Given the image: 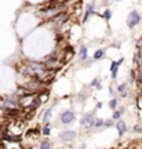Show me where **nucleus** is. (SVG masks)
I'll use <instances>...</instances> for the list:
<instances>
[{"instance_id": "1", "label": "nucleus", "mask_w": 142, "mask_h": 149, "mask_svg": "<svg viewBox=\"0 0 142 149\" xmlns=\"http://www.w3.org/2000/svg\"><path fill=\"white\" fill-rule=\"evenodd\" d=\"M141 19H142L141 14L136 11V10H132V11L128 14V17H127V26L130 29H134L138 23L141 22Z\"/></svg>"}, {"instance_id": "2", "label": "nucleus", "mask_w": 142, "mask_h": 149, "mask_svg": "<svg viewBox=\"0 0 142 149\" xmlns=\"http://www.w3.org/2000/svg\"><path fill=\"white\" fill-rule=\"evenodd\" d=\"M74 119H76V115H74L73 110H65V112H62V113L59 115V121H61L62 124H65V126L73 123Z\"/></svg>"}, {"instance_id": "3", "label": "nucleus", "mask_w": 142, "mask_h": 149, "mask_svg": "<svg viewBox=\"0 0 142 149\" xmlns=\"http://www.w3.org/2000/svg\"><path fill=\"white\" fill-rule=\"evenodd\" d=\"M94 120H95V116L92 113H85L81 117L80 124H81V127H84L85 130H90V128H94Z\"/></svg>"}, {"instance_id": "4", "label": "nucleus", "mask_w": 142, "mask_h": 149, "mask_svg": "<svg viewBox=\"0 0 142 149\" xmlns=\"http://www.w3.org/2000/svg\"><path fill=\"white\" fill-rule=\"evenodd\" d=\"M94 14H95V3L92 1V3H88L87 7H85V11H84V14H83L81 22L85 23L87 21H88V18H90L91 15H94Z\"/></svg>"}, {"instance_id": "5", "label": "nucleus", "mask_w": 142, "mask_h": 149, "mask_svg": "<svg viewBox=\"0 0 142 149\" xmlns=\"http://www.w3.org/2000/svg\"><path fill=\"white\" fill-rule=\"evenodd\" d=\"M124 62V58H120L119 61H112L110 63V74H112V79L116 80L117 79V73H119V66Z\"/></svg>"}, {"instance_id": "6", "label": "nucleus", "mask_w": 142, "mask_h": 149, "mask_svg": "<svg viewBox=\"0 0 142 149\" xmlns=\"http://www.w3.org/2000/svg\"><path fill=\"white\" fill-rule=\"evenodd\" d=\"M76 131H72V130H65L63 132L59 134V138H61V141L63 142H72L74 138H76Z\"/></svg>"}, {"instance_id": "7", "label": "nucleus", "mask_w": 142, "mask_h": 149, "mask_svg": "<svg viewBox=\"0 0 142 149\" xmlns=\"http://www.w3.org/2000/svg\"><path fill=\"white\" fill-rule=\"evenodd\" d=\"M116 128H117V132H119V137H123L127 130H128V127H127V123L123 120H117L116 123Z\"/></svg>"}, {"instance_id": "8", "label": "nucleus", "mask_w": 142, "mask_h": 149, "mask_svg": "<svg viewBox=\"0 0 142 149\" xmlns=\"http://www.w3.org/2000/svg\"><path fill=\"white\" fill-rule=\"evenodd\" d=\"M40 106H41V101H40V98L37 97V94L33 97V99H32V102H30V106L28 108V110H30V112H34L36 109H39Z\"/></svg>"}, {"instance_id": "9", "label": "nucleus", "mask_w": 142, "mask_h": 149, "mask_svg": "<svg viewBox=\"0 0 142 149\" xmlns=\"http://www.w3.org/2000/svg\"><path fill=\"white\" fill-rule=\"evenodd\" d=\"M79 58L80 61H87L88 59V48L84 44H81L79 47Z\"/></svg>"}, {"instance_id": "10", "label": "nucleus", "mask_w": 142, "mask_h": 149, "mask_svg": "<svg viewBox=\"0 0 142 149\" xmlns=\"http://www.w3.org/2000/svg\"><path fill=\"white\" fill-rule=\"evenodd\" d=\"M127 87H128L127 83H121V84H119V86L116 87V91L119 92L121 97H127V95H128V92H127Z\"/></svg>"}, {"instance_id": "11", "label": "nucleus", "mask_w": 142, "mask_h": 149, "mask_svg": "<svg viewBox=\"0 0 142 149\" xmlns=\"http://www.w3.org/2000/svg\"><path fill=\"white\" fill-rule=\"evenodd\" d=\"M124 110L125 109L121 106V108H119V109H114V112H113V116H112V119H113L114 121H117V120H120L121 119V116H123V113H124Z\"/></svg>"}, {"instance_id": "12", "label": "nucleus", "mask_w": 142, "mask_h": 149, "mask_svg": "<svg viewBox=\"0 0 142 149\" xmlns=\"http://www.w3.org/2000/svg\"><path fill=\"white\" fill-rule=\"evenodd\" d=\"M52 116V108H48L44 110V113H43V116H41V121L43 123H48V120H50V117Z\"/></svg>"}, {"instance_id": "13", "label": "nucleus", "mask_w": 142, "mask_h": 149, "mask_svg": "<svg viewBox=\"0 0 142 149\" xmlns=\"http://www.w3.org/2000/svg\"><path fill=\"white\" fill-rule=\"evenodd\" d=\"M39 149H52V143L48 139H41L39 143Z\"/></svg>"}, {"instance_id": "14", "label": "nucleus", "mask_w": 142, "mask_h": 149, "mask_svg": "<svg viewBox=\"0 0 142 149\" xmlns=\"http://www.w3.org/2000/svg\"><path fill=\"white\" fill-rule=\"evenodd\" d=\"M103 57H105V50H103V48H98L97 51L94 52L92 59H94V61H98V59H102Z\"/></svg>"}, {"instance_id": "15", "label": "nucleus", "mask_w": 142, "mask_h": 149, "mask_svg": "<svg viewBox=\"0 0 142 149\" xmlns=\"http://www.w3.org/2000/svg\"><path fill=\"white\" fill-rule=\"evenodd\" d=\"M50 132H51L50 123H44V126L41 127V130H40V134H41V135H50Z\"/></svg>"}, {"instance_id": "16", "label": "nucleus", "mask_w": 142, "mask_h": 149, "mask_svg": "<svg viewBox=\"0 0 142 149\" xmlns=\"http://www.w3.org/2000/svg\"><path fill=\"white\" fill-rule=\"evenodd\" d=\"M102 18L105 19V21H110V18H112V11H110V8H105V11H103L102 14Z\"/></svg>"}, {"instance_id": "17", "label": "nucleus", "mask_w": 142, "mask_h": 149, "mask_svg": "<svg viewBox=\"0 0 142 149\" xmlns=\"http://www.w3.org/2000/svg\"><path fill=\"white\" fill-rule=\"evenodd\" d=\"M102 126H103V119L95 117V120H94V128H101Z\"/></svg>"}, {"instance_id": "18", "label": "nucleus", "mask_w": 142, "mask_h": 149, "mask_svg": "<svg viewBox=\"0 0 142 149\" xmlns=\"http://www.w3.org/2000/svg\"><path fill=\"white\" fill-rule=\"evenodd\" d=\"M117 105H119V101H117L116 98H112V99L109 101V108L112 109V110H114V109L117 108Z\"/></svg>"}, {"instance_id": "19", "label": "nucleus", "mask_w": 142, "mask_h": 149, "mask_svg": "<svg viewBox=\"0 0 142 149\" xmlns=\"http://www.w3.org/2000/svg\"><path fill=\"white\" fill-rule=\"evenodd\" d=\"M99 84H101V79H99V77H95V79H92V81L90 83L91 87H97V86H99Z\"/></svg>"}, {"instance_id": "20", "label": "nucleus", "mask_w": 142, "mask_h": 149, "mask_svg": "<svg viewBox=\"0 0 142 149\" xmlns=\"http://www.w3.org/2000/svg\"><path fill=\"white\" fill-rule=\"evenodd\" d=\"M114 124V120L113 119H109V120H103V127H112Z\"/></svg>"}, {"instance_id": "21", "label": "nucleus", "mask_w": 142, "mask_h": 149, "mask_svg": "<svg viewBox=\"0 0 142 149\" xmlns=\"http://www.w3.org/2000/svg\"><path fill=\"white\" fill-rule=\"evenodd\" d=\"M134 131L139 132V134H141V132H142V127L139 126V124H135V126H134Z\"/></svg>"}, {"instance_id": "22", "label": "nucleus", "mask_w": 142, "mask_h": 149, "mask_svg": "<svg viewBox=\"0 0 142 149\" xmlns=\"http://www.w3.org/2000/svg\"><path fill=\"white\" fill-rule=\"evenodd\" d=\"M109 94H110L112 97H113V95H114V88H113V87H112V86L109 87Z\"/></svg>"}, {"instance_id": "23", "label": "nucleus", "mask_w": 142, "mask_h": 149, "mask_svg": "<svg viewBox=\"0 0 142 149\" xmlns=\"http://www.w3.org/2000/svg\"><path fill=\"white\" fill-rule=\"evenodd\" d=\"M102 106H103V103H102V102H97V105H95V108H97V109H101Z\"/></svg>"}, {"instance_id": "24", "label": "nucleus", "mask_w": 142, "mask_h": 149, "mask_svg": "<svg viewBox=\"0 0 142 149\" xmlns=\"http://www.w3.org/2000/svg\"><path fill=\"white\" fill-rule=\"evenodd\" d=\"M59 1H68V0H59Z\"/></svg>"}, {"instance_id": "25", "label": "nucleus", "mask_w": 142, "mask_h": 149, "mask_svg": "<svg viewBox=\"0 0 142 149\" xmlns=\"http://www.w3.org/2000/svg\"><path fill=\"white\" fill-rule=\"evenodd\" d=\"M116 1H121V0H116Z\"/></svg>"}]
</instances>
